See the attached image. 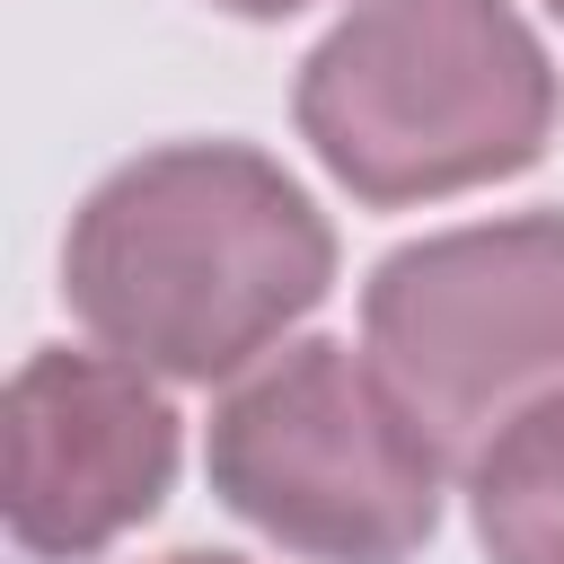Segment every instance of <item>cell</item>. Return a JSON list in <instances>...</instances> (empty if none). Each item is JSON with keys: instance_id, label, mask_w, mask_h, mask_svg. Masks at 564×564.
<instances>
[{"instance_id": "obj_1", "label": "cell", "mask_w": 564, "mask_h": 564, "mask_svg": "<svg viewBox=\"0 0 564 564\" xmlns=\"http://www.w3.org/2000/svg\"><path fill=\"white\" fill-rule=\"evenodd\" d=\"M317 203L238 141H176L115 167L62 247L79 326L167 379H229L326 300Z\"/></svg>"}, {"instance_id": "obj_2", "label": "cell", "mask_w": 564, "mask_h": 564, "mask_svg": "<svg viewBox=\"0 0 564 564\" xmlns=\"http://www.w3.org/2000/svg\"><path fill=\"white\" fill-rule=\"evenodd\" d=\"M300 132L361 203H423L520 176L555 70L511 0H352L300 70Z\"/></svg>"}, {"instance_id": "obj_3", "label": "cell", "mask_w": 564, "mask_h": 564, "mask_svg": "<svg viewBox=\"0 0 564 564\" xmlns=\"http://www.w3.org/2000/svg\"><path fill=\"white\" fill-rule=\"evenodd\" d=\"M441 441L370 352L291 344L212 414V485L317 564H405L441 520Z\"/></svg>"}, {"instance_id": "obj_4", "label": "cell", "mask_w": 564, "mask_h": 564, "mask_svg": "<svg viewBox=\"0 0 564 564\" xmlns=\"http://www.w3.org/2000/svg\"><path fill=\"white\" fill-rule=\"evenodd\" d=\"M361 335L441 449H485L564 397V212L397 247L361 291Z\"/></svg>"}, {"instance_id": "obj_5", "label": "cell", "mask_w": 564, "mask_h": 564, "mask_svg": "<svg viewBox=\"0 0 564 564\" xmlns=\"http://www.w3.org/2000/svg\"><path fill=\"white\" fill-rule=\"evenodd\" d=\"M176 414L123 352H35L0 397V511L26 555H97L159 511Z\"/></svg>"}, {"instance_id": "obj_6", "label": "cell", "mask_w": 564, "mask_h": 564, "mask_svg": "<svg viewBox=\"0 0 564 564\" xmlns=\"http://www.w3.org/2000/svg\"><path fill=\"white\" fill-rule=\"evenodd\" d=\"M476 538L494 564H564V397L476 449Z\"/></svg>"}, {"instance_id": "obj_7", "label": "cell", "mask_w": 564, "mask_h": 564, "mask_svg": "<svg viewBox=\"0 0 564 564\" xmlns=\"http://www.w3.org/2000/svg\"><path fill=\"white\" fill-rule=\"evenodd\" d=\"M220 9H238V18H282V9H300V0H220Z\"/></svg>"}, {"instance_id": "obj_8", "label": "cell", "mask_w": 564, "mask_h": 564, "mask_svg": "<svg viewBox=\"0 0 564 564\" xmlns=\"http://www.w3.org/2000/svg\"><path fill=\"white\" fill-rule=\"evenodd\" d=\"M167 564H238V555H167Z\"/></svg>"}, {"instance_id": "obj_9", "label": "cell", "mask_w": 564, "mask_h": 564, "mask_svg": "<svg viewBox=\"0 0 564 564\" xmlns=\"http://www.w3.org/2000/svg\"><path fill=\"white\" fill-rule=\"evenodd\" d=\"M546 9H555V18H564V0H546Z\"/></svg>"}]
</instances>
